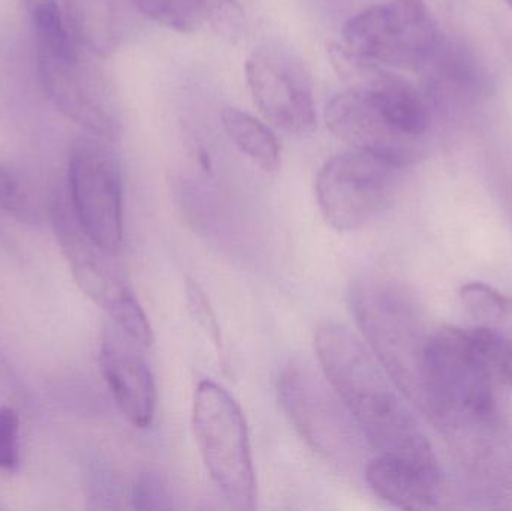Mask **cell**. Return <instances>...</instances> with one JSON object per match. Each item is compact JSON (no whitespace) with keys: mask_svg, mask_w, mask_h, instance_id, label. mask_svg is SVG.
I'll use <instances>...</instances> for the list:
<instances>
[{"mask_svg":"<svg viewBox=\"0 0 512 511\" xmlns=\"http://www.w3.org/2000/svg\"><path fill=\"white\" fill-rule=\"evenodd\" d=\"M512 384V332L478 324L432 330L417 404L475 470L512 476L498 389Z\"/></svg>","mask_w":512,"mask_h":511,"instance_id":"obj_1","label":"cell"},{"mask_svg":"<svg viewBox=\"0 0 512 511\" xmlns=\"http://www.w3.org/2000/svg\"><path fill=\"white\" fill-rule=\"evenodd\" d=\"M319 366L328 383L379 455L438 464L429 438L393 389L360 339L339 323H325L315 335Z\"/></svg>","mask_w":512,"mask_h":511,"instance_id":"obj_2","label":"cell"},{"mask_svg":"<svg viewBox=\"0 0 512 511\" xmlns=\"http://www.w3.org/2000/svg\"><path fill=\"white\" fill-rule=\"evenodd\" d=\"M348 300L373 356L397 389L417 401L421 360L430 332H426L414 297L399 282L370 275L351 285Z\"/></svg>","mask_w":512,"mask_h":511,"instance_id":"obj_3","label":"cell"},{"mask_svg":"<svg viewBox=\"0 0 512 511\" xmlns=\"http://www.w3.org/2000/svg\"><path fill=\"white\" fill-rule=\"evenodd\" d=\"M277 392L292 425L319 456L345 473L364 470L366 438L322 371L289 362L280 372Z\"/></svg>","mask_w":512,"mask_h":511,"instance_id":"obj_4","label":"cell"},{"mask_svg":"<svg viewBox=\"0 0 512 511\" xmlns=\"http://www.w3.org/2000/svg\"><path fill=\"white\" fill-rule=\"evenodd\" d=\"M192 426L210 479L231 509L254 510L256 479L248 423L239 402L221 384L201 381Z\"/></svg>","mask_w":512,"mask_h":511,"instance_id":"obj_5","label":"cell"},{"mask_svg":"<svg viewBox=\"0 0 512 511\" xmlns=\"http://www.w3.org/2000/svg\"><path fill=\"white\" fill-rule=\"evenodd\" d=\"M50 215L57 242L81 291L110 315L116 327L143 347H150L153 330L143 306L125 273L114 263L116 255L99 248L81 227L68 192L54 195Z\"/></svg>","mask_w":512,"mask_h":511,"instance_id":"obj_6","label":"cell"},{"mask_svg":"<svg viewBox=\"0 0 512 511\" xmlns=\"http://www.w3.org/2000/svg\"><path fill=\"white\" fill-rule=\"evenodd\" d=\"M400 171L364 150L351 149L328 159L315 183L325 221L342 233L366 227L387 209Z\"/></svg>","mask_w":512,"mask_h":511,"instance_id":"obj_7","label":"cell"},{"mask_svg":"<svg viewBox=\"0 0 512 511\" xmlns=\"http://www.w3.org/2000/svg\"><path fill=\"white\" fill-rule=\"evenodd\" d=\"M75 39L53 48H36L41 89L51 104L93 137L116 141L122 131L119 108L107 80L81 56Z\"/></svg>","mask_w":512,"mask_h":511,"instance_id":"obj_8","label":"cell"},{"mask_svg":"<svg viewBox=\"0 0 512 511\" xmlns=\"http://www.w3.org/2000/svg\"><path fill=\"white\" fill-rule=\"evenodd\" d=\"M101 138H80L68 159V197L87 236L117 255L123 243V179L117 156Z\"/></svg>","mask_w":512,"mask_h":511,"instance_id":"obj_9","label":"cell"},{"mask_svg":"<svg viewBox=\"0 0 512 511\" xmlns=\"http://www.w3.org/2000/svg\"><path fill=\"white\" fill-rule=\"evenodd\" d=\"M439 36L427 12L381 3L349 18L340 47L363 62L418 74Z\"/></svg>","mask_w":512,"mask_h":511,"instance_id":"obj_10","label":"cell"},{"mask_svg":"<svg viewBox=\"0 0 512 511\" xmlns=\"http://www.w3.org/2000/svg\"><path fill=\"white\" fill-rule=\"evenodd\" d=\"M246 81L262 116L288 134L316 128L313 81L303 60L279 44L255 48L246 60Z\"/></svg>","mask_w":512,"mask_h":511,"instance_id":"obj_11","label":"cell"},{"mask_svg":"<svg viewBox=\"0 0 512 511\" xmlns=\"http://www.w3.org/2000/svg\"><path fill=\"white\" fill-rule=\"evenodd\" d=\"M418 75L420 87L438 116L475 107L492 95V78L486 65L468 45L444 33Z\"/></svg>","mask_w":512,"mask_h":511,"instance_id":"obj_12","label":"cell"},{"mask_svg":"<svg viewBox=\"0 0 512 511\" xmlns=\"http://www.w3.org/2000/svg\"><path fill=\"white\" fill-rule=\"evenodd\" d=\"M140 347L117 327L105 335L99 362L120 413L135 428L146 429L155 419L156 384Z\"/></svg>","mask_w":512,"mask_h":511,"instance_id":"obj_13","label":"cell"},{"mask_svg":"<svg viewBox=\"0 0 512 511\" xmlns=\"http://www.w3.org/2000/svg\"><path fill=\"white\" fill-rule=\"evenodd\" d=\"M364 480L376 497L402 510H430L439 506V464L394 455L367 461Z\"/></svg>","mask_w":512,"mask_h":511,"instance_id":"obj_14","label":"cell"},{"mask_svg":"<svg viewBox=\"0 0 512 511\" xmlns=\"http://www.w3.org/2000/svg\"><path fill=\"white\" fill-rule=\"evenodd\" d=\"M146 17L176 32L191 33L210 24L225 38L239 36L243 11L237 0H132Z\"/></svg>","mask_w":512,"mask_h":511,"instance_id":"obj_15","label":"cell"},{"mask_svg":"<svg viewBox=\"0 0 512 511\" xmlns=\"http://www.w3.org/2000/svg\"><path fill=\"white\" fill-rule=\"evenodd\" d=\"M69 29L75 41L93 56L107 59L122 41L116 0H66Z\"/></svg>","mask_w":512,"mask_h":511,"instance_id":"obj_16","label":"cell"},{"mask_svg":"<svg viewBox=\"0 0 512 511\" xmlns=\"http://www.w3.org/2000/svg\"><path fill=\"white\" fill-rule=\"evenodd\" d=\"M221 117L228 137L255 165L267 173L279 168L282 147L265 123L239 108H225Z\"/></svg>","mask_w":512,"mask_h":511,"instance_id":"obj_17","label":"cell"},{"mask_svg":"<svg viewBox=\"0 0 512 511\" xmlns=\"http://www.w3.org/2000/svg\"><path fill=\"white\" fill-rule=\"evenodd\" d=\"M460 300L478 323L510 330L507 324L512 323L511 297L484 282H469L460 290Z\"/></svg>","mask_w":512,"mask_h":511,"instance_id":"obj_18","label":"cell"},{"mask_svg":"<svg viewBox=\"0 0 512 511\" xmlns=\"http://www.w3.org/2000/svg\"><path fill=\"white\" fill-rule=\"evenodd\" d=\"M0 209L23 224L41 221V210L29 183L11 165L0 164Z\"/></svg>","mask_w":512,"mask_h":511,"instance_id":"obj_19","label":"cell"},{"mask_svg":"<svg viewBox=\"0 0 512 511\" xmlns=\"http://www.w3.org/2000/svg\"><path fill=\"white\" fill-rule=\"evenodd\" d=\"M20 467V417L9 407H0V470L14 473Z\"/></svg>","mask_w":512,"mask_h":511,"instance_id":"obj_20","label":"cell"},{"mask_svg":"<svg viewBox=\"0 0 512 511\" xmlns=\"http://www.w3.org/2000/svg\"><path fill=\"white\" fill-rule=\"evenodd\" d=\"M132 504L138 510L173 509V498L158 474L144 473L132 488Z\"/></svg>","mask_w":512,"mask_h":511,"instance_id":"obj_21","label":"cell"},{"mask_svg":"<svg viewBox=\"0 0 512 511\" xmlns=\"http://www.w3.org/2000/svg\"><path fill=\"white\" fill-rule=\"evenodd\" d=\"M188 299L189 305H191L192 312H194L198 323H200L207 332L212 333V339L216 342V345H221V341H219V335H221V333H219L215 315H213L212 309H210L209 303H207V299L204 297V294L201 293L200 288L192 284V282H189L188 285Z\"/></svg>","mask_w":512,"mask_h":511,"instance_id":"obj_22","label":"cell"},{"mask_svg":"<svg viewBox=\"0 0 512 511\" xmlns=\"http://www.w3.org/2000/svg\"><path fill=\"white\" fill-rule=\"evenodd\" d=\"M21 2H23L29 17L38 12L47 11V9L59 8L57 0H21Z\"/></svg>","mask_w":512,"mask_h":511,"instance_id":"obj_23","label":"cell"},{"mask_svg":"<svg viewBox=\"0 0 512 511\" xmlns=\"http://www.w3.org/2000/svg\"><path fill=\"white\" fill-rule=\"evenodd\" d=\"M393 2L399 3V5L411 9V11L427 12L426 5H424V0H393Z\"/></svg>","mask_w":512,"mask_h":511,"instance_id":"obj_24","label":"cell"},{"mask_svg":"<svg viewBox=\"0 0 512 511\" xmlns=\"http://www.w3.org/2000/svg\"><path fill=\"white\" fill-rule=\"evenodd\" d=\"M507 3H508V5H510V6H511V8H512V0H507Z\"/></svg>","mask_w":512,"mask_h":511,"instance_id":"obj_25","label":"cell"}]
</instances>
